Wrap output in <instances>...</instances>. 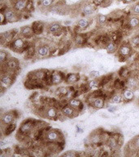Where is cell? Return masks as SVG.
Listing matches in <instances>:
<instances>
[{"label":"cell","mask_w":139,"mask_h":157,"mask_svg":"<svg viewBox=\"0 0 139 157\" xmlns=\"http://www.w3.org/2000/svg\"><path fill=\"white\" fill-rule=\"evenodd\" d=\"M9 45L11 50L19 52V53L23 52H27L30 47V44L26 41L24 40V39L21 37H15L9 43Z\"/></svg>","instance_id":"obj_1"},{"label":"cell","mask_w":139,"mask_h":157,"mask_svg":"<svg viewBox=\"0 0 139 157\" xmlns=\"http://www.w3.org/2000/svg\"><path fill=\"white\" fill-rule=\"evenodd\" d=\"M36 126H37V122L35 120H28L27 121L25 120L20 127L18 130V134H20V136H23V137H28L30 133L33 132V130L36 128Z\"/></svg>","instance_id":"obj_2"},{"label":"cell","mask_w":139,"mask_h":157,"mask_svg":"<svg viewBox=\"0 0 139 157\" xmlns=\"http://www.w3.org/2000/svg\"><path fill=\"white\" fill-rule=\"evenodd\" d=\"M44 139L48 142H58L63 140V134L58 129H50L45 133Z\"/></svg>","instance_id":"obj_3"},{"label":"cell","mask_w":139,"mask_h":157,"mask_svg":"<svg viewBox=\"0 0 139 157\" xmlns=\"http://www.w3.org/2000/svg\"><path fill=\"white\" fill-rule=\"evenodd\" d=\"M14 81H15V77L13 76V75L9 73H3L1 75L0 79V84L2 90H5L8 88L14 83Z\"/></svg>","instance_id":"obj_4"},{"label":"cell","mask_w":139,"mask_h":157,"mask_svg":"<svg viewBox=\"0 0 139 157\" xmlns=\"http://www.w3.org/2000/svg\"><path fill=\"white\" fill-rule=\"evenodd\" d=\"M64 74L60 71H54L50 73V83L53 85H58L65 81Z\"/></svg>","instance_id":"obj_5"},{"label":"cell","mask_w":139,"mask_h":157,"mask_svg":"<svg viewBox=\"0 0 139 157\" xmlns=\"http://www.w3.org/2000/svg\"><path fill=\"white\" fill-rule=\"evenodd\" d=\"M133 52H134V48L130 45V43H122L120 44L117 50V54L118 56H124L128 59V57L132 55Z\"/></svg>","instance_id":"obj_6"},{"label":"cell","mask_w":139,"mask_h":157,"mask_svg":"<svg viewBox=\"0 0 139 157\" xmlns=\"http://www.w3.org/2000/svg\"><path fill=\"white\" fill-rule=\"evenodd\" d=\"M60 112L59 110L55 107H46L44 113H43V116H45L47 119L50 120H56L57 118H59Z\"/></svg>","instance_id":"obj_7"},{"label":"cell","mask_w":139,"mask_h":157,"mask_svg":"<svg viewBox=\"0 0 139 157\" xmlns=\"http://www.w3.org/2000/svg\"><path fill=\"white\" fill-rule=\"evenodd\" d=\"M3 65H5L6 71H14V72L19 69V66H20L19 61L15 57H9V59Z\"/></svg>","instance_id":"obj_8"},{"label":"cell","mask_w":139,"mask_h":157,"mask_svg":"<svg viewBox=\"0 0 139 157\" xmlns=\"http://www.w3.org/2000/svg\"><path fill=\"white\" fill-rule=\"evenodd\" d=\"M61 113L62 115L65 117H68V118H74L76 117L79 113L78 111L75 110L74 108H73L72 107H70L69 105H65L64 107L61 108Z\"/></svg>","instance_id":"obj_9"},{"label":"cell","mask_w":139,"mask_h":157,"mask_svg":"<svg viewBox=\"0 0 139 157\" xmlns=\"http://www.w3.org/2000/svg\"><path fill=\"white\" fill-rule=\"evenodd\" d=\"M68 105H69L70 107L74 108L75 110L78 111H81L84 108V104L83 102L81 101L80 99H77L76 97H73L70 98L68 101Z\"/></svg>","instance_id":"obj_10"},{"label":"cell","mask_w":139,"mask_h":157,"mask_svg":"<svg viewBox=\"0 0 139 157\" xmlns=\"http://www.w3.org/2000/svg\"><path fill=\"white\" fill-rule=\"evenodd\" d=\"M3 14L5 16L7 21H8V22H15V21H17V20H19V17H18L17 13H16V11L15 10L7 8L3 12Z\"/></svg>","instance_id":"obj_11"},{"label":"cell","mask_w":139,"mask_h":157,"mask_svg":"<svg viewBox=\"0 0 139 157\" xmlns=\"http://www.w3.org/2000/svg\"><path fill=\"white\" fill-rule=\"evenodd\" d=\"M126 85L128 88H130L132 89H137L139 88V81L138 76L137 77L136 75H131L129 78L126 79Z\"/></svg>","instance_id":"obj_12"},{"label":"cell","mask_w":139,"mask_h":157,"mask_svg":"<svg viewBox=\"0 0 139 157\" xmlns=\"http://www.w3.org/2000/svg\"><path fill=\"white\" fill-rule=\"evenodd\" d=\"M50 50L48 46L46 44H42V45L38 46L36 48V54L39 57H45L50 55Z\"/></svg>","instance_id":"obj_13"},{"label":"cell","mask_w":139,"mask_h":157,"mask_svg":"<svg viewBox=\"0 0 139 157\" xmlns=\"http://www.w3.org/2000/svg\"><path fill=\"white\" fill-rule=\"evenodd\" d=\"M90 105L95 109H102L106 105V101L104 98L100 97H93L92 101L90 102Z\"/></svg>","instance_id":"obj_14"},{"label":"cell","mask_w":139,"mask_h":157,"mask_svg":"<svg viewBox=\"0 0 139 157\" xmlns=\"http://www.w3.org/2000/svg\"><path fill=\"white\" fill-rule=\"evenodd\" d=\"M122 96H123V99H124V102H129L134 100V89L130 88H125L123 89L122 92Z\"/></svg>","instance_id":"obj_15"},{"label":"cell","mask_w":139,"mask_h":157,"mask_svg":"<svg viewBox=\"0 0 139 157\" xmlns=\"http://www.w3.org/2000/svg\"><path fill=\"white\" fill-rule=\"evenodd\" d=\"M15 119H16L13 114V112H7L5 113L2 118H1V122H2V124L3 125H7V124H10L11 123H14L15 121Z\"/></svg>","instance_id":"obj_16"},{"label":"cell","mask_w":139,"mask_h":157,"mask_svg":"<svg viewBox=\"0 0 139 157\" xmlns=\"http://www.w3.org/2000/svg\"><path fill=\"white\" fill-rule=\"evenodd\" d=\"M80 80V75L78 73H69L65 77V82L69 84H76Z\"/></svg>","instance_id":"obj_17"},{"label":"cell","mask_w":139,"mask_h":157,"mask_svg":"<svg viewBox=\"0 0 139 157\" xmlns=\"http://www.w3.org/2000/svg\"><path fill=\"white\" fill-rule=\"evenodd\" d=\"M13 9L16 12L25 10L27 5V0H13Z\"/></svg>","instance_id":"obj_18"},{"label":"cell","mask_w":139,"mask_h":157,"mask_svg":"<svg viewBox=\"0 0 139 157\" xmlns=\"http://www.w3.org/2000/svg\"><path fill=\"white\" fill-rule=\"evenodd\" d=\"M20 33L22 37L26 38V39H30L34 35L31 26H24V27H22L20 29Z\"/></svg>","instance_id":"obj_19"},{"label":"cell","mask_w":139,"mask_h":157,"mask_svg":"<svg viewBox=\"0 0 139 157\" xmlns=\"http://www.w3.org/2000/svg\"><path fill=\"white\" fill-rule=\"evenodd\" d=\"M62 31V26L60 23H57V22H53L49 25L48 26V31L50 34H53V35H57V33H60Z\"/></svg>","instance_id":"obj_20"},{"label":"cell","mask_w":139,"mask_h":157,"mask_svg":"<svg viewBox=\"0 0 139 157\" xmlns=\"http://www.w3.org/2000/svg\"><path fill=\"white\" fill-rule=\"evenodd\" d=\"M16 128V124L15 122L14 123H11L10 124H7V125H5L4 128H3V134L4 136H9L11 135L12 133L14 132Z\"/></svg>","instance_id":"obj_21"},{"label":"cell","mask_w":139,"mask_h":157,"mask_svg":"<svg viewBox=\"0 0 139 157\" xmlns=\"http://www.w3.org/2000/svg\"><path fill=\"white\" fill-rule=\"evenodd\" d=\"M43 24L40 21H36L34 22L33 25H32V29H33V31H34V34L35 35H40L42 33L43 31Z\"/></svg>","instance_id":"obj_22"},{"label":"cell","mask_w":139,"mask_h":157,"mask_svg":"<svg viewBox=\"0 0 139 157\" xmlns=\"http://www.w3.org/2000/svg\"><path fill=\"white\" fill-rule=\"evenodd\" d=\"M117 47H118L117 43H115L113 41H110L109 43H107L105 45V49H106V51L108 53H114V52H115L116 51L118 50Z\"/></svg>","instance_id":"obj_23"},{"label":"cell","mask_w":139,"mask_h":157,"mask_svg":"<svg viewBox=\"0 0 139 157\" xmlns=\"http://www.w3.org/2000/svg\"><path fill=\"white\" fill-rule=\"evenodd\" d=\"M70 91V88H68V87H60L57 90H56V95L61 97H67L68 92Z\"/></svg>","instance_id":"obj_24"},{"label":"cell","mask_w":139,"mask_h":157,"mask_svg":"<svg viewBox=\"0 0 139 157\" xmlns=\"http://www.w3.org/2000/svg\"><path fill=\"white\" fill-rule=\"evenodd\" d=\"M129 25L130 28H137L139 26V16H134L129 19Z\"/></svg>","instance_id":"obj_25"},{"label":"cell","mask_w":139,"mask_h":157,"mask_svg":"<svg viewBox=\"0 0 139 157\" xmlns=\"http://www.w3.org/2000/svg\"><path fill=\"white\" fill-rule=\"evenodd\" d=\"M110 101L113 104H120L122 101H124L123 99V96L122 94H119V93H115L113 96L111 97L110 98Z\"/></svg>","instance_id":"obj_26"},{"label":"cell","mask_w":139,"mask_h":157,"mask_svg":"<svg viewBox=\"0 0 139 157\" xmlns=\"http://www.w3.org/2000/svg\"><path fill=\"white\" fill-rule=\"evenodd\" d=\"M119 75L122 78V79H127L129 76L131 75V71L129 70L127 67H122L119 71Z\"/></svg>","instance_id":"obj_27"},{"label":"cell","mask_w":139,"mask_h":157,"mask_svg":"<svg viewBox=\"0 0 139 157\" xmlns=\"http://www.w3.org/2000/svg\"><path fill=\"white\" fill-rule=\"evenodd\" d=\"M9 54L7 51L3 50V49H1L0 50V63L1 65L4 64L6 61L9 59Z\"/></svg>","instance_id":"obj_28"},{"label":"cell","mask_w":139,"mask_h":157,"mask_svg":"<svg viewBox=\"0 0 139 157\" xmlns=\"http://www.w3.org/2000/svg\"><path fill=\"white\" fill-rule=\"evenodd\" d=\"M95 12V7L91 4H87L83 7V13L85 15H91Z\"/></svg>","instance_id":"obj_29"},{"label":"cell","mask_w":139,"mask_h":157,"mask_svg":"<svg viewBox=\"0 0 139 157\" xmlns=\"http://www.w3.org/2000/svg\"><path fill=\"white\" fill-rule=\"evenodd\" d=\"M130 45L132 46L133 48H139V35L134 36L129 42Z\"/></svg>","instance_id":"obj_30"},{"label":"cell","mask_w":139,"mask_h":157,"mask_svg":"<svg viewBox=\"0 0 139 157\" xmlns=\"http://www.w3.org/2000/svg\"><path fill=\"white\" fill-rule=\"evenodd\" d=\"M88 87H89V89H94V88H99L100 86V82L99 80H91L88 83Z\"/></svg>","instance_id":"obj_31"},{"label":"cell","mask_w":139,"mask_h":157,"mask_svg":"<svg viewBox=\"0 0 139 157\" xmlns=\"http://www.w3.org/2000/svg\"><path fill=\"white\" fill-rule=\"evenodd\" d=\"M89 24H90V22L87 19H81L77 22V25H79V27L81 29H86L89 25Z\"/></svg>","instance_id":"obj_32"},{"label":"cell","mask_w":139,"mask_h":157,"mask_svg":"<svg viewBox=\"0 0 139 157\" xmlns=\"http://www.w3.org/2000/svg\"><path fill=\"white\" fill-rule=\"evenodd\" d=\"M90 141L93 144H99L100 141H101V136L98 133L93 134L92 137H90Z\"/></svg>","instance_id":"obj_33"},{"label":"cell","mask_w":139,"mask_h":157,"mask_svg":"<svg viewBox=\"0 0 139 157\" xmlns=\"http://www.w3.org/2000/svg\"><path fill=\"white\" fill-rule=\"evenodd\" d=\"M131 146L134 148V150H138L139 149V135L135 137L133 139V141L131 142Z\"/></svg>","instance_id":"obj_34"},{"label":"cell","mask_w":139,"mask_h":157,"mask_svg":"<svg viewBox=\"0 0 139 157\" xmlns=\"http://www.w3.org/2000/svg\"><path fill=\"white\" fill-rule=\"evenodd\" d=\"M85 41H86V39L82 35H77L76 38V43L78 45H83L85 43Z\"/></svg>","instance_id":"obj_35"},{"label":"cell","mask_w":139,"mask_h":157,"mask_svg":"<svg viewBox=\"0 0 139 157\" xmlns=\"http://www.w3.org/2000/svg\"><path fill=\"white\" fill-rule=\"evenodd\" d=\"M97 19H98V22L99 24H104L107 21V16L103 15V14H99L97 16Z\"/></svg>","instance_id":"obj_36"},{"label":"cell","mask_w":139,"mask_h":157,"mask_svg":"<svg viewBox=\"0 0 139 157\" xmlns=\"http://www.w3.org/2000/svg\"><path fill=\"white\" fill-rule=\"evenodd\" d=\"M63 156H67V157H75V156H78L79 154L75 151H68V152H65L62 155Z\"/></svg>","instance_id":"obj_37"},{"label":"cell","mask_w":139,"mask_h":157,"mask_svg":"<svg viewBox=\"0 0 139 157\" xmlns=\"http://www.w3.org/2000/svg\"><path fill=\"white\" fill-rule=\"evenodd\" d=\"M55 0H42V5L44 7H50Z\"/></svg>","instance_id":"obj_38"},{"label":"cell","mask_w":139,"mask_h":157,"mask_svg":"<svg viewBox=\"0 0 139 157\" xmlns=\"http://www.w3.org/2000/svg\"><path fill=\"white\" fill-rule=\"evenodd\" d=\"M132 12H133V13L135 14V15L139 16V3H137V4H135V5L133 6V7H132Z\"/></svg>","instance_id":"obj_39"},{"label":"cell","mask_w":139,"mask_h":157,"mask_svg":"<svg viewBox=\"0 0 139 157\" xmlns=\"http://www.w3.org/2000/svg\"><path fill=\"white\" fill-rule=\"evenodd\" d=\"M89 76H90L91 78H94V79H95V78H98V77L99 76V72L97 71H91V72L89 73Z\"/></svg>","instance_id":"obj_40"},{"label":"cell","mask_w":139,"mask_h":157,"mask_svg":"<svg viewBox=\"0 0 139 157\" xmlns=\"http://www.w3.org/2000/svg\"><path fill=\"white\" fill-rule=\"evenodd\" d=\"M116 109H117V107H112V106H111L107 108V110H108V111L111 112V113H113L116 111Z\"/></svg>","instance_id":"obj_41"},{"label":"cell","mask_w":139,"mask_h":157,"mask_svg":"<svg viewBox=\"0 0 139 157\" xmlns=\"http://www.w3.org/2000/svg\"><path fill=\"white\" fill-rule=\"evenodd\" d=\"M94 1H95L97 4H102L104 2V0H94Z\"/></svg>","instance_id":"obj_42"},{"label":"cell","mask_w":139,"mask_h":157,"mask_svg":"<svg viewBox=\"0 0 139 157\" xmlns=\"http://www.w3.org/2000/svg\"><path fill=\"white\" fill-rule=\"evenodd\" d=\"M122 1L124 3H133L134 0H122Z\"/></svg>","instance_id":"obj_43"},{"label":"cell","mask_w":139,"mask_h":157,"mask_svg":"<svg viewBox=\"0 0 139 157\" xmlns=\"http://www.w3.org/2000/svg\"><path fill=\"white\" fill-rule=\"evenodd\" d=\"M77 133H82L83 132V129L81 128L79 126H77Z\"/></svg>","instance_id":"obj_44"},{"label":"cell","mask_w":139,"mask_h":157,"mask_svg":"<svg viewBox=\"0 0 139 157\" xmlns=\"http://www.w3.org/2000/svg\"><path fill=\"white\" fill-rule=\"evenodd\" d=\"M64 24L65 25H69V24H71V21H67V22H65Z\"/></svg>","instance_id":"obj_45"},{"label":"cell","mask_w":139,"mask_h":157,"mask_svg":"<svg viewBox=\"0 0 139 157\" xmlns=\"http://www.w3.org/2000/svg\"><path fill=\"white\" fill-rule=\"evenodd\" d=\"M138 155H139V149H138Z\"/></svg>","instance_id":"obj_46"},{"label":"cell","mask_w":139,"mask_h":157,"mask_svg":"<svg viewBox=\"0 0 139 157\" xmlns=\"http://www.w3.org/2000/svg\"><path fill=\"white\" fill-rule=\"evenodd\" d=\"M138 105H139V98H138Z\"/></svg>","instance_id":"obj_47"},{"label":"cell","mask_w":139,"mask_h":157,"mask_svg":"<svg viewBox=\"0 0 139 157\" xmlns=\"http://www.w3.org/2000/svg\"><path fill=\"white\" fill-rule=\"evenodd\" d=\"M138 81H139V76H138Z\"/></svg>","instance_id":"obj_48"}]
</instances>
